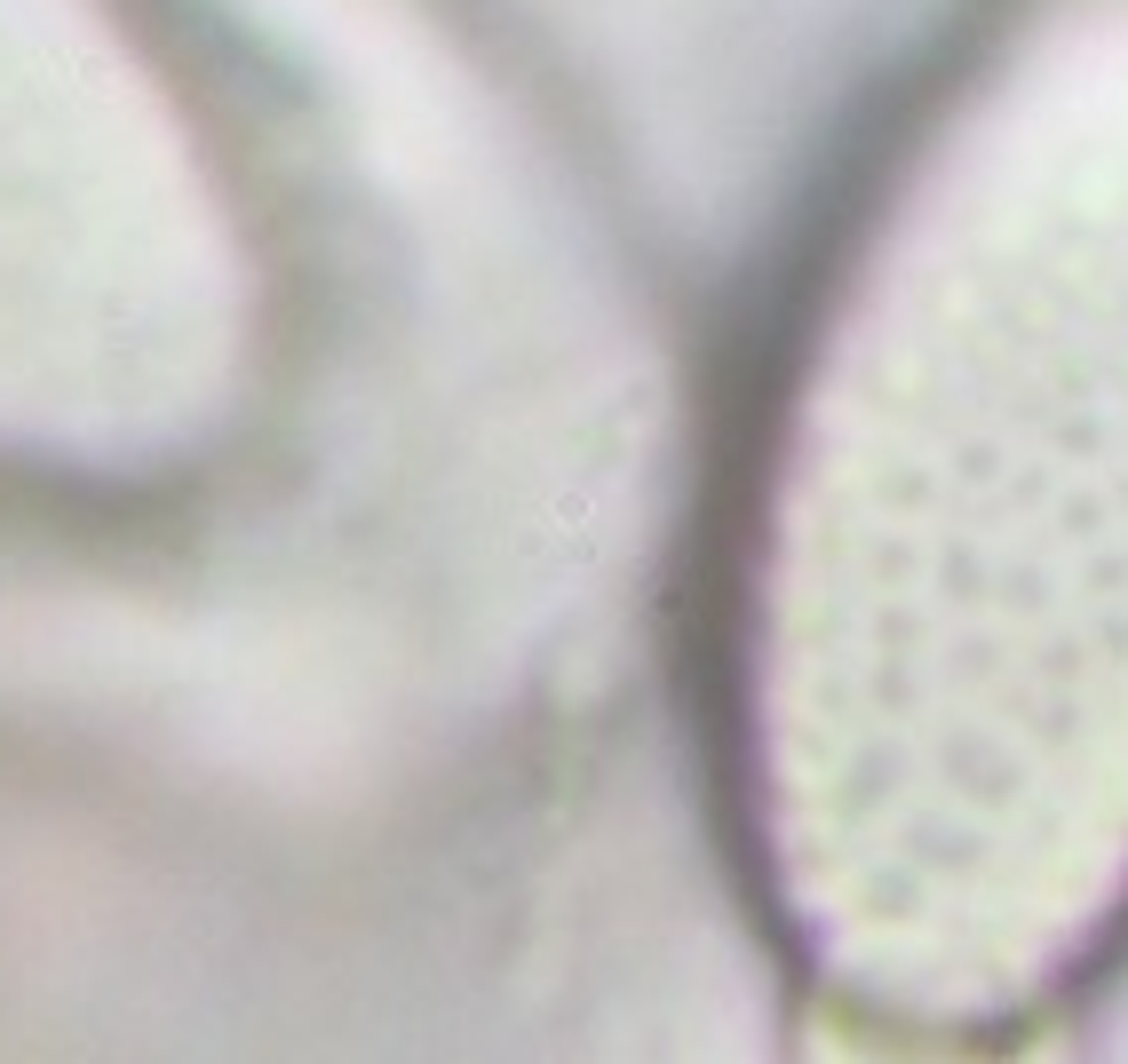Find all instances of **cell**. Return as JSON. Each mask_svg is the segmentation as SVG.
I'll use <instances>...</instances> for the list:
<instances>
[{"mask_svg": "<svg viewBox=\"0 0 1128 1064\" xmlns=\"http://www.w3.org/2000/svg\"><path fill=\"white\" fill-rule=\"evenodd\" d=\"M731 770L794 969L986 1041L1128 922V0H1025L794 334L731 572Z\"/></svg>", "mask_w": 1128, "mask_h": 1064, "instance_id": "cell-1", "label": "cell"}]
</instances>
